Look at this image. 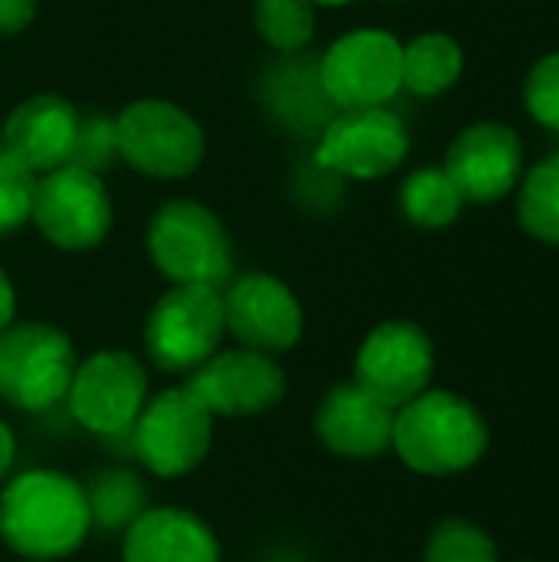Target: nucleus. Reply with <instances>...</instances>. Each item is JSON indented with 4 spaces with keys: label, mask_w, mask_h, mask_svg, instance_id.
Returning a JSON list of instances; mask_svg holds the SVG:
<instances>
[{
    "label": "nucleus",
    "mask_w": 559,
    "mask_h": 562,
    "mask_svg": "<svg viewBox=\"0 0 559 562\" xmlns=\"http://www.w3.org/2000/svg\"><path fill=\"white\" fill-rule=\"evenodd\" d=\"M13 319H16V290H13L10 277L3 273V267H0V333H3Z\"/></svg>",
    "instance_id": "c756f323"
},
{
    "label": "nucleus",
    "mask_w": 559,
    "mask_h": 562,
    "mask_svg": "<svg viewBox=\"0 0 559 562\" xmlns=\"http://www.w3.org/2000/svg\"><path fill=\"white\" fill-rule=\"evenodd\" d=\"M112 125L119 158L148 178L178 181L204 161L201 125L168 99H135Z\"/></svg>",
    "instance_id": "0eeeda50"
},
{
    "label": "nucleus",
    "mask_w": 559,
    "mask_h": 562,
    "mask_svg": "<svg viewBox=\"0 0 559 562\" xmlns=\"http://www.w3.org/2000/svg\"><path fill=\"white\" fill-rule=\"evenodd\" d=\"M76 366L72 339L49 323H10L0 333V398L20 412L66 402Z\"/></svg>",
    "instance_id": "423d86ee"
},
{
    "label": "nucleus",
    "mask_w": 559,
    "mask_h": 562,
    "mask_svg": "<svg viewBox=\"0 0 559 562\" xmlns=\"http://www.w3.org/2000/svg\"><path fill=\"white\" fill-rule=\"evenodd\" d=\"M79 125H82V115L69 99L40 92V95L23 99L7 115L0 145L30 175H46V171L72 161V151L79 142Z\"/></svg>",
    "instance_id": "dca6fc26"
},
{
    "label": "nucleus",
    "mask_w": 559,
    "mask_h": 562,
    "mask_svg": "<svg viewBox=\"0 0 559 562\" xmlns=\"http://www.w3.org/2000/svg\"><path fill=\"white\" fill-rule=\"evenodd\" d=\"M13 464H16V438H13L10 425L0 418V484L10 477Z\"/></svg>",
    "instance_id": "c85d7f7f"
},
{
    "label": "nucleus",
    "mask_w": 559,
    "mask_h": 562,
    "mask_svg": "<svg viewBox=\"0 0 559 562\" xmlns=\"http://www.w3.org/2000/svg\"><path fill=\"white\" fill-rule=\"evenodd\" d=\"M40 0H0V36H13L26 30L36 16Z\"/></svg>",
    "instance_id": "cd10ccee"
},
{
    "label": "nucleus",
    "mask_w": 559,
    "mask_h": 562,
    "mask_svg": "<svg viewBox=\"0 0 559 562\" xmlns=\"http://www.w3.org/2000/svg\"><path fill=\"white\" fill-rule=\"evenodd\" d=\"M313 7H349V3H356V0H310Z\"/></svg>",
    "instance_id": "7c9ffc66"
},
{
    "label": "nucleus",
    "mask_w": 559,
    "mask_h": 562,
    "mask_svg": "<svg viewBox=\"0 0 559 562\" xmlns=\"http://www.w3.org/2000/svg\"><path fill=\"white\" fill-rule=\"evenodd\" d=\"M23 562H33V560H23Z\"/></svg>",
    "instance_id": "2f4dec72"
},
{
    "label": "nucleus",
    "mask_w": 559,
    "mask_h": 562,
    "mask_svg": "<svg viewBox=\"0 0 559 562\" xmlns=\"http://www.w3.org/2000/svg\"><path fill=\"white\" fill-rule=\"evenodd\" d=\"M148 257L171 283L217 286L231 280L234 250L224 224L198 201H165L148 221Z\"/></svg>",
    "instance_id": "7ed1b4c3"
},
{
    "label": "nucleus",
    "mask_w": 559,
    "mask_h": 562,
    "mask_svg": "<svg viewBox=\"0 0 559 562\" xmlns=\"http://www.w3.org/2000/svg\"><path fill=\"white\" fill-rule=\"evenodd\" d=\"M524 105L530 119L550 132H559V49L534 63L524 79Z\"/></svg>",
    "instance_id": "a878e982"
},
{
    "label": "nucleus",
    "mask_w": 559,
    "mask_h": 562,
    "mask_svg": "<svg viewBox=\"0 0 559 562\" xmlns=\"http://www.w3.org/2000/svg\"><path fill=\"white\" fill-rule=\"evenodd\" d=\"M320 89L336 109L385 105L402 89V43L385 30H353L320 59Z\"/></svg>",
    "instance_id": "9b49d317"
},
{
    "label": "nucleus",
    "mask_w": 559,
    "mask_h": 562,
    "mask_svg": "<svg viewBox=\"0 0 559 562\" xmlns=\"http://www.w3.org/2000/svg\"><path fill=\"white\" fill-rule=\"evenodd\" d=\"M412 138L402 122L385 105H359V109H339L316 145V161L353 181H376L402 168L409 158Z\"/></svg>",
    "instance_id": "1a4fd4ad"
},
{
    "label": "nucleus",
    "mask_w": 559,
    "mask_h": 562,
    "mask_svg": "<svg viewBox=\"0 0 559 562\" xmlns=\"http://www.w3.org/2000/svg\"><path fill=\"white\" fill-rule=\"evenodd\" d=\"M224 329L244 349L267 356L290 352L303 339V306L297 293L270 273H244L221 293Z\"/></svg>",
    "instance_id": "4468645a"
},
{
    "label": "nucleus",
    "mask_w": 559,
    "mask_h": 562,
    "mask_svg": "<svg viewBox=\"0 0 559 562\" xmlns=\"http://www.w3.org/2000/svg\"><path fill=\"white\" fill-rule=\"evenodd\" d=\"M517 221L534 240L559 247V151L524 175L517 194Z\"/></svg>",
    "instance_id": "412c9836"
},
{
    "label": "nucleus",
    "mask_w": 559,
    "mask_h": 562,
    "mask_svg": "<svg viewBox=\"0 0 559 562\" xmlns=\"http://www.w3.org/2000/svg\"><path fill=\"white\" fill-rule=\"evenodd\" d=\"M115 151V125L109 119H82L79 125V142H76V151H72V161L69 165H82L89 171H99L105 161H112Z\"/></svg>",
    "instance_id": "bb28decb"
},
{
    "label": "nucleus",
    "mask_w": 559,
    "mask_h": 562,
    "mask_svg": "<svg viewBox=\"0 0 559 562\" xmlns=\"http://www.w3.org/2000/svg\"><path fill=\"white\" fill-rule=\"evenodd\" d=\"M214 418H257L287 395L283 366L257 349H224L198 366L185 382Z\"/></svg>",
    "instance_id": "f8f14e48"
},
{
    "label": "nucleus",
    "mask_w": 559,
    "mask_h": 562,
    "mask_svg": "<svg viewBox=\"0 0 559 562\" xmlns=\"http://www.w3.org/2000/svg\"><path fill=\"white\" fill-rule=\"evenodd\" d=\"M214 445V415L188 385L148 395L132 425V448L142 468L161 481L188 477L204 464Z\"/></svg>",
    "instance_id": "39448f33"
},
{
    "label": "nucleus",
    "mask_w": 559,
    "mask_h": 562,
    "mask_svg": "<svg viewBox=\"0 0 559 562\" xmlns=\"http://www.w3.org/2000/svg\"><path fill=\"white\" fill-rule=\"evenodd\" d=\"M488 438L481 412L455 392L425 389L418 398L395 408L392 448L405 468L428 477H448L474 468L488 451Z\"/></svg>",
    "instance_id": "f03ea898"
},
{
    "label": "nucleus",
    "mask_w": 559,
    "mask_h": 562,
    "mask_svg": "<svg viewBox=\"0 0 559 562\" xmlns=\"http://www.w3.org/2000/svg\"><path fill=\"white\" fill-rule=\"evenodd\" d=\"M254 26L267 46L280 53H300L316 33V7L310 0H257Z\"/></svg>",
    "instance_id": "4be33fe9"
},
{
    "label": "nucleus",
    "mask_w": 559,
    "mask_h": 562,
    "mask_svg": "<svg viewBox=\"0 0 559 562\" xmlns=\"http://www.w3.org/2000/svg\"><path fill=\"white\" fill-rule=\"evenodd\" d=\"M224 329V303L217 286L171 283L145 319V352L168 375H191L217 349Z\"/></svg>",
    "instance_id": "20e7f679"
},
{
    "label": "nucleus",
    "mask_w": 559,
    "mask_h": 562,
    "mask_svg": "<svg viewBox=\"0 0 559 562\" xmlns=\"http://www.w3.org/2000/svg\"><path fill=\"white\" fill-rule=\"evenodd\" d=\"M465 72V49L448 33H418L402 46V89L415 95H441Z\"/></svg>",
    "instance_id": "6ab92c4d"
},
{
    "label": "nucleus",
    "mask_w": 559,
    "mask_h": 562,
    "mask_svg": "<svg viewBox=\"0 0 559 562\" xmlns=\"http://www.w3.org/2000/svg\"><path fill=\"white\" fill-rule=\"evenodd\" d=\"M425 562H497V547L481 527L451 517L432 530Z\"/></svg>",
    "instance_id": "b1692460"
},
{
    "label": "nucleus",
    "mask_w": 559,
    "mask_h": 562,
    "mask_svg": "<svg viewBox=\"0 0 559 562\" xmlns=\"http://www.w3.org/2000/svg\"><path fill=\"white\" fill-rule=\"evenodd\" d=\"M316 438L326 451L349 461H372L392 448L395 408L382 405L356 382L333 385L313 418Z\"/></svg>",
    "instance_id": "f3484780"
},
{
    "label": "nucleus",
    "mask_w": 559,
    "mask_h": 562,
    "mask_svg": "<svg viewBox=\"0 0 559 562\" xmlns=\"http://www.w3.org/2000/svg\"><path fill=\"white\" fill-rule=\"evenodd\" d=\"M148 402V372L125 349H99L76 366L66 392L69 415L92 435L132 431Z\"/></svg>",
    "instance_id": "9d476101"
},
{
    "label": "nucleus",
    "mask_w": 559,
    "mask_h": 562,
    "mask_svg": "<svg viewBox=\"0 0 559 562\" xmlns=\"http://www.w3.org/2000/svg\"><path fill=\"white\" fill-rule=\"evenodd\" d=\"M33 184H36V175H30L0 145V237L20 231L30 221Z\"/></svg>",
    "instance_id": "393cba45"
},
{
    "label": "nucleus",
    "mask_w": 559,
    "mask_h": 562,
    "mask_svg": "<svg viewBox=\"0 0 559 562\" xmlns=\"http://www.w3.org/2000/svg\"><path fill=\"white\" fill-rule=\"evenodd\" d=\"M30 221L46 244L79 254L99 247L112 231V198L99 171L59 165L36 178Z\"/></svg>",
    "instance_id": "6e6552de"
},
{
    "label": "nucleus",
    "mask_w": 559,
    "mask_h": 562,
    "mask_svg": "<svg viewBox=\"0 0 559 562\" xmlns=\"http://www.w3.org/2000/svg\"><path fill=\"white\" fill-rule=\"evenodd\" d=\"M92 530L86 487L56 468H30L0 491V540L20 560L59 562Z\"/></svg>",
    "instance_id": "f257e3e1"
},
{
    "label": "nucleus",
    "mask_w": 559,
    "mask_h": 562,
    "mask_svg": "<svg viewBox=\"0 0 559 562\" xmlns=\"http://www.w3.org/2000/svg\"><path fill=\"white\" fill-rule=\"evenodd\" d=\"M89 510H92V524L99 527H128L142 510H145V484L128 474V471H105L99 474L89 487Z\"/></svg>",
    "instance_id": "5701e85b"
},
{
    "label": "nucleus",
    "mask_w": 559,
    "mask_h": 562,
    "mask_svg": "<svg viewBox=\"0 0 559 562\" xmlns=\"http://www.w3.org/2000/svg\"><path fill=\"white\" fill-rule=\"evenodd\" d=\"M122 562H221V543L194 510L145 507L125 527Z\"/></svg>",
    "instance_id": "a211bd4d"
},
{
    "label": "nucleus",
    "mask_w": 559,
    "mask_h": 562,
    "mask_svg": "<svg viewBox=\"0 0 559 562\" xmlns=\"http://www.w3.org/2000/svg\"><path fill=\"white\" fill-rule=\"evenodd\" d=\"M445 171L465 201L494 204L521 184L524 142L504 122H474L448 145Z\"/></svg>",
    "instance_id": "2eb2a0df"
},
{
    "label": "nucleus",
    "mask_w": 559,
    "mask_h": 562,
    "mask_svg": "<svg viewBox=\"0 0 559 562\" xmlns=\"http://www.w3.org/2000/svg\"><path fill=\"white\" fill-rule=\"evenodd\" d=\"M435 372V346L428 333L409 319L379 323L356 352V385L389 408L418 398Z\"/></svg>",
    "instance_id": "ddd939ff"
},
{
    "label": "nucleus",
    "mask_w": 559,
    "mask_h": 562,
    "mask_svg": "<svg viewBox=\"0 0 559 562\" xmlns=\"http://www.w3.org/2000/svg\"><path fill=\"white\" fill-rule=\"evenodd\" d=\"M399 204H402V214L415 227L438 231V227H448L461 217L465 198L445 168H418L402 181Z\"/></svg>",
    "instance_id": "aec40b11"
}]
</instances>
